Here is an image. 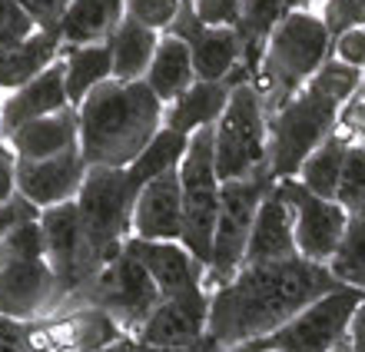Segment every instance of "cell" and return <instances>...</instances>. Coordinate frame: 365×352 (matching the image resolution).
I'll use <instances>...</instances> for the list:
<instances>
[{
  "label": "cell",
  "mask_w": 365,
  "mask_h": 352,
  "mask_svg": "<svg viewBox=\"0 0 365 352\" xmlns=\"http://www.w3.org/2000/svg\"><path fill=\"white\" fill-rule=\"evenodd\" d=\"M106 44H110V54H113V80L133 84V80H143L146 70H150L160 34L143 27V24H136V20L123 17Z\"/></svg>",
  "instance_id": "cell-27"
},
{
  "label": "cell",
  "mask_w": 365,
  "mask_h": 352,
  "mask_svg": "<svg viewBox=\"0 0 365 352\" xmlns=\"http://www.w3.org/2000/svg\"><path fill=\"white\" fill-rule=\"evenodd\" d=\"M133 236L150 243H180L182 239V190L180 166L156 176L136 193Z\"/></svg>",
  "instance_id": "cell-16"
},
{
  "label": "cell",
  "mask_w": 365,
  "mask_h": 352,
  "mask_svg": "<svg viewBox=\"0 0 365 352\" xmlns=\"http://www.w3.org/2000/svg\"><path fill=\"white\" fill-rule=\"evenodd\" d=\"M60 64H63V84H67V100L73 110L87 100L93 86L113 80V54L106 40L87 44V47H63Z\"/></svg>",
  "instance_id": "cell-26"
},
{
  "label": "cell",
  "mask_w": 365,
  "mask_h": 352,
  "mask_svg": "<svg viewBox=\"0 0 365 352\" xmlns=\"http://www.w3.org/2000/svg\"><path fill=\"white\" fill-rule=\"evenodd\" d=\"M100 352H140V343H136L133 336H123V339H120V343L106 346V349H100Z\"/></svg>",
  "instance_id": "cell-43"
},
{
  "label": "cell",
  "mask_w": 365,
  "mask_h": 352,
  "mask_svg": "<svg viewBox=\"0 0 365 352\" xmlns=\"http://www.w3.org/2000/svg\"><path fill=\"white\" fill-rule=\"evenodd\" d=\"M140 190L143 186L130 176L126 166H90L87 180H83L77 200H73L80 216V286L90 276H96L133 239V206Z\"/></svg>",
  "instance_id": "cell-4"
},
{
  "label": "cell",
  "mask_w": 365,
  "mask_h": 352,
  "mask_svg": "<svg viewBox=\"0 0 365 352\" xmlns=\"http://www.w3.org/2000/svg\"><path fill=\"white\" fill-rule=\"evenodd\" d=\"M37 30H40V24L34 20V14L20 0H0V54L20 47Z\"/></svg>",
  "instance_id": "cell-33"
},
{
  "label": "cell",
  "mask_w": 365,
  "mask_h": 352,
  "mask_svg": "<svg viewBox=\"0 0 365 352\" xmlns=\"http://www.w3.org/2000/svg\"><path fill=\"white\" fill-rule=\"evenodd\" d=\"M332 57L365 74V27H352L332 40Z\"/></svg>",
  "instance_id": "cell-37"
},
{
  "label": "cell",
  "mask_w": 365,
  "mask_h": 352,
  "mask_svg": "<svg viewBox=\"0 0 365 352\" xmlns=\"http://www.w3.org/2000/svg\"><path fill=\"white\" fill-rule=\"evenodd\" d=\"M212 156L222 183L242 180L269 163V116L252 84L232 86V96L212 126Z\"/></svg>",
  "instance_id": "cell-7"
},
{
  "label": "cell",
  "mask_w": 365,
  "mask_h": 352,
  "mask_svg": "<svg viewBox=\"0 0 365 352\" xmlns=\"http://www.w3.org/2000/svg\"><path fill=\"white\" fill-rule=\"evenodd\" d=\"M272 190L292 210V236H296L299 256L309 259V263L329 266V259L339 249L342 233L349 226V213L336 200H322L312 190H306L296 176L292 180H276Z\"/></svg>",
  "instance_id": "cell-11"
},
{
  "label": "cell",
  "mask_w": 365,
  "mask_h": 352,
  "mask_svg": "<svg viewBox=\"0 0 365 352\" xmlns=\"http://www.w3.org/2000/svg\"><path fill=\"white\" fill-rule=\"evenodd\" d=\"M192 10L202 27H236L242 0H192Z\"/></svg>",
  "instance_id": "cell-36"
},
{
  "label": "cell",
  "mask_w": 365,
  "mask_h": 352,
  "mask_svg": "<svg viewBox=\"0 0 365 352\" xmlns=\"http://www.w3.org/2000/svg\"><path fill=\"white\" fill-rule=\"evenodd\" d=\"M34 329L37 323H17L0 316V352H34Z\"/></svg>",
  "instance_id": "cell-39"
},
{
  "label": "cell",
  "mask_w": 365,
  "mask_h": 352,
  "mask_svg": "<svg viewBox=\"0 0 365 352\" xmlns=\"http://www.w3.org/2000/svg\"><path fill=\"white\" fill-rule=\"evenodd\" d=\"M299 256L296 236H292V210L276 196V190L266 193V200L256 210L250 243L242 266H262V263H282V259Z\"/></svg>",
  "instance_id": "cell-20"
},
{
  "label": "cell",
  "mask_w": 365,
  "mask_h": 352,
  "mask_svg": "<svg viewBox=\"0 0 365 352\" xmlns=\"http://www.w3.org/2000/svg\"><path fill=\"white\" fill-rule=\"evenodd\" d=\"M126 17V0H70L57 30L63 47H87L110 40L120 20Z\"/></svg>",
  "instance_id": "cell-22"
},
{
  "label": "cell",
  "mask_w": 365,
  "mask_h": 352,
  "mask_svg": "<svg viewBox=\"0 0 365 352\" xmlns=\"http://www.w3.org/2000/svg\"><path fill=\"white\" fill-rule=\"evenodd\" d=\"M53 269L43 256H20L0 269V316L17 323H40L47 313H57L63 306Z\"/></svg>",
  "instance_id": "cell-12"
},
{
  "label": "cell",
  "mask_w": 365,
  "mask_h": 352,
  "mask_svg": "<svg viewBox=\"0 0 365 352\" xmlns=\"http://www.w3.org/2000/svg\"><path fill=\"white\" fill-rule=\"evenodd\" d=\"M332 352H356V349H352V346H349V343H339Z\"/></svg>",
  "instance_id": "cell-46"
},
{
  "label": "cell",
  "mask_w": 365,
  "mask_h": 352,
  "mask_svg": "<svg viewBox=\"0 0 365 352\" xmlns=\"http://www.w3.org/2000/svg\"><path fill=\"white\" fill-rule=\"evenodd\" d=\"M60 30L40 27L34 37H27L20 47L4 50L0 54V90H20L30 84L34 76H40L47 67H53L60 60Z\"/></svg>",
  "instance_id": "cell-24"
},
{
  "label": "cell",
  "mask_w": 365,
  "mask_h": 352,
  "mask_svg": "<svg viewBox=\"0 0 365 352\" xmlns=\"http://www.w3.org/2000/svg\"><path fill=\"white\" fill-rule=\"evenodd\" d=\"M362 299L365 293L352 286H336L319 303L306 306L286 326H279L276 333L259 336V339L242 343L230 352H332L339 343H346L352 313Z\"/></svg>",
  "instance_id": "cell-10"
},
{
  "label": "cell",
  "mask_w": 365,
  "mask_h": 352,
  "mask_svg": "<svg viewBox=\"0 0 365 352\" xmlns=\"http://www.w3.org/2000/svg\"><path fill=\"white\" fill-rule=\"evenodd\" d=\"M210 326V293L176 296V299H160L150 319L133 333L140 346L153 349H176V346H192L206 336Z\"/></svg>",
  "instance_id": "cell-15"
},
{
  "label": "cell",
  "mask_w": 365,
  "mask_h": 352,
  "mask_svg": "<svg viewBox=\"0 0 365 352\" xmlns=\"http://www.w3.org/2000/svg\"><path fill=\"white\" fill-rule=\"evenodd\" d=\"M80 153L90 166H130L163 130L166 106L143 84L106 80L77 106Z\"/></svg>",
  "instance_id": "cell-3"
},
{
  "label": "cell",
  "mask_w": 365,
  "mask_h": 352,
  "mask_svg": "<svg viewBox=\"0 0 365 352\" xmlns=\"http://www.w3.org/2000/svg\"><path fill=\"white\" fill-rule=\"evenodd\" d=\"M130 246L156 283L160 299H176V296H192L206 289V266L182 243H150V239L133 236Z\"/></svg>",
  "instance_id": "cell-17"
},
{
  "label": "cell",
  "mask_w": 365,
  "mask_h": 352,
  "mask_svg": "<svg viewBox=\"0 0 365 352\" xmlns=\"http://www.w3.org/2000/svg\"><path fill=\"white\" fill-rule=\"evenodd\" d=\"M180 190H182V246L210 269L212 259V233L220 219V190L222 180L216 176L212 156V126H202L190 136L186 156L180 160Z\"/></svg>",
  "instance_id": "cell-8"
},
{
  "label": "cell",
  "mask_w": 365,
  "mask_h": 352,
  "mask_svg": "<svg viewBox=\"0 0 365 352\" xmlns=\"http://www.w3.org/2000/svg\"><path fill=\"white\" fill-rule=\"evenodd\" d=\"M80 306H93L103 309L126 336H133L140 326L150 319L156 306H160V289L150 279L146 266L133 253V246L126 243L110 263H106L96 276H90L80 286L77 293L70 296L60 309H80Z\"/></svg>",
  "instance_id": "cell-6"
},
{
  "label": "cell",
  "mask_w": 365,
  "mask_h": 352,
  "mask_svg": "<svg viewBox=\"0 0 365 352\" xmlns=\"http://www.w3.org/2000/svg\"><path fill=\"white\" fill-rule=\"evenodd\" d=\"M34 219H40V210L30 200H24L20 193L14 200L0 203V239L10 236V233L17 226H24V223H34Z\"/></svg>",
  "instance_id": "cell-38"
},
{
  "label": "cell",
  "mask_w": 365,
  "mask_h": 352,
  "mask_svg": "<svg viewBox=\"0 0 365 352\" xmlns=\"http://www.w3.org/2000/svg\"><path fill=\"white\" fill-rule=\"evenodd\" d=\"M346 343L356 352H365V299L359 303V309L352 313V323H349V336Z\"/></svg>",
  "instance_id": "cell-42"
},
{
  "label": "cell",
  "mask_w": 365,
  "mask_h": 352,
  "mask_svg": "<svg viewBox=\"0 0 365 352\" xmlns=\"http://www.w3.org/2000/svg\"><path fill=\"white\" fill-rule=\"evenodd\" d=\"M359 104H365V74H362V86H359Z\"/></svg>",
  "instance_id": "cell-47"
},
{
  "label": "cell",
  "mask_w": 365,
  "mask_h": 352,
  "mask_svg": "<svg viewBox=\"0 0 365 352\" xmlns=\"http://www.w3.org/2000/svg\"><path fill=\"white\" fill-rule=\"evenodd\" d=\"M336 276L322 263L302 256L262 266H242L226 286L210 293L206 336L222 352L276 333L306 306L319 303L336 289Z\"/></svg>",
  "instance_id": "cell-1"
},
{
  "label": "cell",
  "mask_w": 365,
  "mask_h": 352,
  "mask_svg": "<svg viewBox=\"0 0 365 352\" xmlns=\"http://www.w3.org/2000/svg\"><path fill=\"white\" fill-rule=\"evenodd\" d=\"M329 273L339 286H352L365 293V213L349 216V226L342 233V243L329 259Z\"/></svg>",
  "instance_id": "cell-31"
},
{
  "label": "cell",
  "mask_w": 365,
  "mask_h": 352,
  "mask_svg": "<svg viewBox=\"0 0 365 352\" xmlns=\"http://www.w3.org/2000/svg\"><path fill=\"white\" fill-rule=\"evenodd\" d=\"M332 57V34L322 17L312 10H292L272 30L259 74L252 86L259 90L262 110L272 116L282 104H289L302 86L319 74V67Z\"/></svg>",
  "instance_id": "cell-5"
},
{
  "label": "cell",
  "mask_w": 365,
  "mask_h": 352,
  "mask_svg": "<svg viewBox=\"0 0 365 352\" xmlns=\"http://www.w3.org/2000/svg\"><path fill=\"white\" fill-rule=\"evenodd\" d=\"M87 173L90 163L83 160L80 146L47 160H17V193L37 210H50V206L77 200Z\"/></svg>",
  "instance_id": "cell-14"
},
{
  "label": "cell",
  "mask_w": 365,
  "mask_h": 352,
  "mask_svg": "<svg viewBox=\"0 0 365 352\" xmlns=\"http://www.w3.org/2000/svg\"><path fill=\"white\" fill-rule=\"evenodd\" d=\"M349 114H352V126H356V130H359V136H362V146H365V104L352 106Z\"/></svg>",
  "instance_id": "cell-44"
},
{
  "label": "cell",
  "mask_w": 365,
  "mask_h": 352,
  "mask_svg": "<svg viewBox=\"0 0 365 352\" xmlns=\"http://www.w3.org/2000/svg\"><path fill=\"white\" fill-rule=\"evenodd\" d=\"M362 70L329 57L319 74L289 104L269 116V173L276 180L299 176L306 156L336 134L342 106L359 94Z\"/></svg>",
  "instance_id": "cell-2"
},
{
  "label": "cell",
  "mask_w": 365,
  "mask_h": 352,
  "mask_svg": "<svg viewBox=\"0 0 365 352\" xmlns=\"http://www.w3.org/2000/svg\"><path fill=\"white\" fill-rule=\"evenodd\" d=\"M180 37L192 54V70H196V80H216V84H226V76L240 67L242 60V47L240 37L232 27H202L196 10H192V0H182L180 14H176L173 27L166 30Z\"/></svg>",
  "instance_id": "cell-13"
},
{
  "label": "cell",
  "mask_w": 365,
  "mask_h": 352,
  "mask_svg": "<svg viewBox=\"0 0 365 352\" xmlns=\"http://www.w3.org/2000/svg\"><path fill=\"white\" fill-rule=\"evenodd\" d=\"M67 84H63V64H53L40 76H34L30 84H24L20 90H10V96L4 100V116H0V130L4 136L14 134L17 126L40 120V116L60 114L67 110Z\"/></svg>",
  "instance_id": "cell-19"
},
{
  "label": "cell",
  "mask_w": 365,
  "mask_h": 352,
  "mask_svg": "<svg viewBox=\"0 0 365 352\" xmlns=\"http://www.w3.org/2000/svg\"><path fill=\"white\" fill-rule=\"evenodd\" d=\"M186 146H190V136L186 134H176V130H160V134L153 136V140L143 146V153L136 156L126 170H130V176H133L140 186H146L150 180H156V176H163V173L176 170L180 166V160L186 156Z\"/></svg>",
  "instance_id": "cell-30"
},
{
  "label": "cell",
  "mask_w": 365,
  "mask_h": 352,
  "mask_svg": "<svg viewBox=\"0 0 365 352\" xmlns=\"http://www.w3.org/2000/svg\"><path fill=\"white\" fill-rule=\"evenodd\" d=\"M272 190V173L269 163L259 166L256 173L242 176V180L222 183L220 190V219H216V233H212V259L206 269V293L226 286L242 269L246 256V243H250L256 210Z\"/></svg>",
  "instance_id": "cell-9"
},
{
  "label": "cell",
  "mask_w": 365,
  "mask_h": 352,
  "mask_svg": "<svg viewBox=\"0 0 365 352\" xmlns=\"http://www.w3.org/2000/svg\"><path fill=\"white\" fill-rule=\"evenodd\" d=\"M17 196V156L10 153L7 140L0 143V203Z\"/></svg>",
  "instance_id": "cell-41"
},
{
  "label": "cell",
  "mask_w": 365,
  "mask_h": 352,
  "mask_svg": "<svg viewBox=\"0 0 365 352\" xmlns=\"http://www.w3.org/2000/svg\"><path fill=\"white\" fill-rule=\"evenodd\" d=\"M143 84L160 96L163 106H170L176 96H182L196 84L190 47H186L180 37H173V34H163L160 44H156V54H153V60H150V70H146Z\"/></svg>",
  "instance_id": "cell-25"
},
{
  "label": "cell",
  "mask_w": 365,
  "mask_h": 352,
  "mask_svg": "<svg viewBox=\"0 0 365 352\" xmlns=\"http://www.w3.org/2000/svg\"><path fill=\"white\" fill-rule=\"evenodd\" d=\"M349 143L352 136L346 134H332L326 143H319L316 150L306 156V163L299 166V176L296 180L312 190L316 196L322 200H336L339 193V180H342V163H346V153H349Z\"/></svg>",
  "instance_id": "cell-28"
},
{
  "label": "cell",
  "mask_w": 365,
  "mask_h": 352,
  "mask_svg": "<svg viewBox=\"0 0 365 352\" xmlns=\"http://www.w3.org/2000/svg\"><path fill=\"white\" fill-rule=\"evenodd\" d=\"M20 4L34 14V20H37L40 27H47V30H57L63 10L70 7V0H20Z\"/></svg>",
  "instance_id": "cell-40"
},
{
  "label": "cell",
  "mask_w": 365,
  "mask_h": 352,
  "mask_svg": "<svg viewBox=\"0 0 365 352\" xmlns=\"http://www.w3.org/2000/svg\"><path fill=\"white\" fill-rule=\"evenodd\" d=\"M230 96H232V86L216 84V80H196L186 94L176 96L173 104L166 106L163 126L186 136H192L202 126H216L226 104H230Z\"/></svg>",
  "instance_id": "cell-23"
},
{
  "label": "cell",
  "mask_w": 365,
  "mask_h": 352,
  "mask_svg": "<svg viewBox=\"0 0 365 352\" xmlns=\"http://www.w3.org/2000/svg\"><path fill=\"white\" fill-rule=\"evenodd\" d=\"M180 7L182 0H126V17L156 30V34H166L173 27Z\"/></svg>",
  "instance_id": "cell-34"
},
{
  "label": "cell",
  "mask_w": 365,
  "mask_h": 352,
  "mask_svg": "<svg viewBox=\"0 0 365 352\" xmlns=\"http://www.w3.org/2000/svg\"><path fill=\"white\" fill-rule=\"evenodd\" d=\"M4 140H7L10 153L17 160H47V156H57V153L80 146V116L73 106H67L60 114L40 116V120L17 126Z\"/></svg>",
  "instance_id": "cell-21"
},
{
  "label": "cell",
  "mask_w": 365,
  "mask_h": 352,
  "mask_svg": "<svg viewBox=\"0 0 365 352\" xmlns=\"http://www.w3.org/2000/svg\"><path fill=\"white\" fill-rule=\"evenodd\" d=\"M309 4H312V0H282L286 14H292V10H309Z\"/></svg>",
  "instance_id": "cell-45"
},
{
  "label": "cell",
  "mask_w": 365,
  "mask_h": 352,
  "mask_svg": "<svg viewBox=\"0 0 365 352\" xmlns=\"http://www.w3.org/2000/svg\"><path fill=\"white\" fill-rule=\"evenodd\" d=\"M0 116H4V100H0ZM0 143H4V130H0Z\"/></svg>",
  "instance_id": "cell-48"
},
{
  "label": "cell",
  "mask_w": 365,
  "mask_h": 352,
  "mask_svg": "<svg viewBox=\"0 0 365 352\" xmlns=\"http://www.w3.org/2000/svg\"><path fill=\"white\" fill-rule=\"evenodd\" d=\"M40 239H43V259L53 269L63 296L77 293V249H80V216H77V203H60L50 210H40ZM63 299V303H67Z\"/></svg>",
  "instance_id": "cell-18"
},
{
  "label": "cell",
  "mask_w": 365,
  "mask_h": 352,
  "mask_svg": "<svg viewBox=\"0 0 365 352\" xmlns=\"http://www.w3.org/2000/svg\"><path fill=\"white\" fill-rule=\"evenodd\" d=\"M319 17L336 40L339 34H346L352 27H365V0H322Z\"/></svg>",
  "instance_id": "cell-35"
},
{
  "label": "cell",
  "mask_w": 365,
  "mask_h": 352,
  "mask_svg": "<svg viewBox=\"0 0 365 352\" xmlns=\"http://www.w3.org/2000/svg\"><path fill=\"white\" fill-rule=\"evenodd\" d=\"M60 329H63L60 349L67 352H100L126 336L103 309H93V306H80L77 313L70 309V316L60 323Z\"/></svg>",
  "instance_id": "cell-29"
},
{
  "label": "cell",
  "mask_w": 365,
  "mask_h": 352,
  "mask_svg": "<svg viewBox=\"0 0 365 352\" xmlns=\"http://www.w3.org/2000/svg\"><path fill=\"white\" fill-rule=\"evenodd\" d=\"M336 203L349 216H362L365 213V146L362 143H349Z\"/></svg>",
  "instance_id": "cell-32"
}]
</instances>
